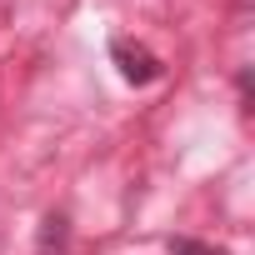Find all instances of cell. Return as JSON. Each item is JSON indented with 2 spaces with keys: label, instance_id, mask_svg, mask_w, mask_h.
Here are the masks:
<instances>
[{
  "label": "cell",
  "instance_id": "cell-1",
  "mask_svg": "<svg viewBox=\"0 0 255 255\" xmlns=\"http://www.w3.org/2000/svg\"><path fill=\"white\" fill-rule=\"evenodd\" d=\"M110 55H115V65H120V75L130 80V85H150L155 75H160V60L145 50V45H130V40H115L110 45Z\"/></svg>",
  "mask_w": 255,
  "mask_h": 255
},
{
  "label": "cell",
  "instance_id": "cell-2",
  "mask_svg": "<svg viewBox=\"0 0 255 255\" xmlns=\"http://www.w3.org/2000/svg\"><path fill=\"white\" fill-rule=\"evenodd\" d=\"M170 255H225V250L200 245V240H170Z\"/></svg>",
  "mask_w": 255,
  "mask_h": 255
}]
</instances>
